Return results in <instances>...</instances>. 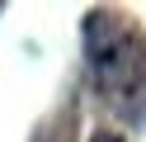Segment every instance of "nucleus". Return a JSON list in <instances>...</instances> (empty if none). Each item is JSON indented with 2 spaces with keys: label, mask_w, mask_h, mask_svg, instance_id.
Returning <instances> with one entry per match:
<instances>
[{
  "label": "nucleus",
  "mask_w": 146,
  "mask_h": 142,
  "mask_svg": "<svg viewBox=\"0 0 146 142\" xmlns=\"http://www.w3.org/2000/svg\"><path fill=\"white\" fill-rule=\"evenodd\" d=\"M123 109H127V118H137L146 128V66H141V76H137V85L127 90V100H123Z\"/></svg>",
  "instance_id": "f03ea898"
},
{
  "label": "nucleus",
  "mask_w": 146,
  "mask_h": 142,
  "mask_svg": "<svg viewBox=\"0 0 146 142\" xmlns=\"http://www.w3.org/2000/svg\"><path fill=\"white\" fill-rule=\"evenodd\" d=\"M85 57L90 76H94L99 95H108L113 104L127 100V90L141 76V38L118 9H94L85 19Z\"/></svg>",
  "instance_id": "f257e3e1"
},
{
  "label": "nucleus",
  "mask_w": 146,
  "mask_h": 142,
  "mask_svg": "<svg viewBox=\"0 0 146 142\" xmlns=\"http://www.w3.org/2000/svg\"><path fill=\"white\" fill-rule=\"evenodd\" d=\"M90 142H123V137H118V133H94Z\"/></svg>",
  "instance_id": "7ed1b4c3"
}]
</instances>
